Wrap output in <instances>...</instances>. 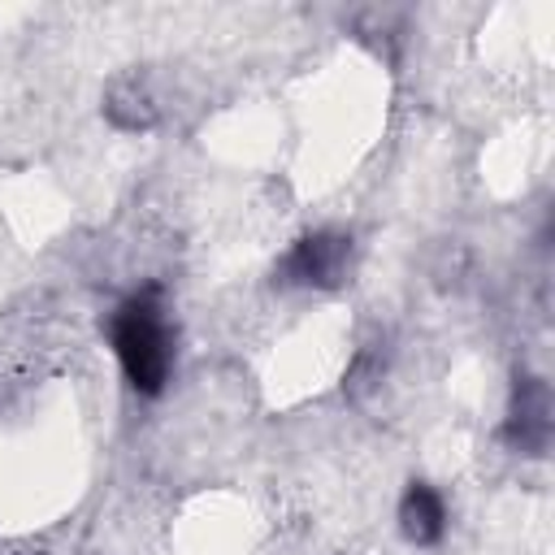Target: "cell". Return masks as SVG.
I'll list each match as a JSON object with an SVG mask.
<instances>
[{
	"instance_id": "obj_1",
	"label": "cell",
	"mask_w": 555,
	"mask_h": 555,
	"mask_svg": "<svg viewBox=\"0 0 555 555\" xmlns=\"http://www.w3.org/2000/svg\"><path fill=\"white\" fill-rule=\"evenodd\" d=\"M113 356L134 395H160L173 369V330L165 317L160 286H143L126 295L108 321Z\"/></svg>"
},
{
	"instance_id": "obj_2",
	"label": "cell",
	"mask_w": 555,
	"mask_h": 555,
	"mask_svg": "<svg viewBox=\"0 0 555 555\" xmlns=\"http://www.w3.org/2000/svg\"><path fill=\"white\" fill-rule=\"evenodd\" d=\"M347 264H351V238L338 230H312L291 243L273 278L282 286H338L347 278Z\"/></svg>"
},
{
	"instance_id": "obj_3",
	"label": "cell",
	"mask_w": 555,
	"mask_h": 555,
	"mask_svg": "<svg viewBox=\"0 0 555 555\" xmlns=\"http://www.w3.org/2000/svg\"><path fill=\"white\" fill-rule=\"evenodd\" d=\"M551 386L533 373H520L512 386L507 421H503V442L520 455H546L551 447Z\"/></svg>"
},
{
	"instance_id": "obj_4",
	"label": "cell",
	"mask_w": 555,
	"mask_h": 555,
	"mask_svg": "<svg viewBox=\"0 0 555 555\" xmlns=\"http://www.w3.org/2000/svg\"><path fill=\"white\" fill-rule=\"evenodd\" d=\"M399 529H403V538L412 546H434L442 538V529H447L442 494L434 486H425V481H412L403 490V499H399Z\"/></svg>"
},
{
	"instance_id": "obj_5",
	"label": "cell",
	"mask_w": 555,
	"mask_h": 555,
	"mask_svg": "<svg viewBox=\"0 0 555 555\" xmlns=\"http://www.w3.org/2000/svg\"><path fill=\"white\" fill-rule=\"evenodd\" d=\"M104 113H108L117 126H126V130L152 126V104H147V95H143L134 82H117V87L108 91V104H104Z\"/></svg>"
}]
</instances>
